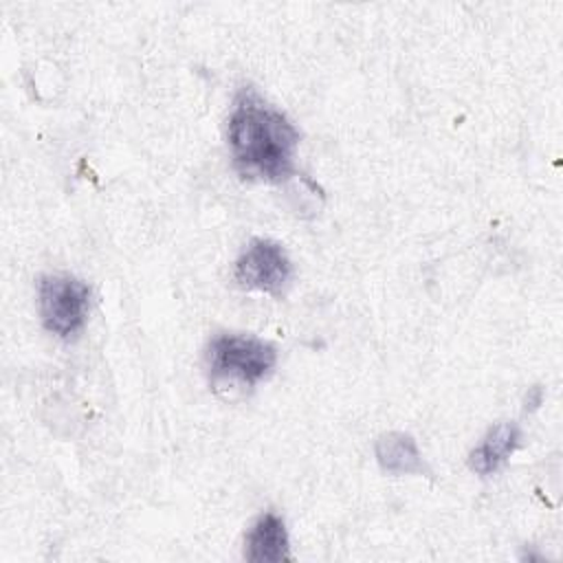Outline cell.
Returning <instances> with one entry per match:
<instances>
[{
  "label": "cell",
  "mask_w": 563,
  "mask_h": 563,
  "mask_svg": "<svg viewBox=\"0 0 563 563\" xmlns=\"http://www.w3.org/2000/svg\"><path fill=\"white\" fill-rule=\"evenodd\" d=\"M275 363V347L268 341L249 334L224 332L213 336L207 347V365L216 383L229 380L251 387L271 376Z\"/></svg>",
  "instance_id": "cell-2"
},
{
  "label": "cell",
  "mask_w": 563,
  "mask_h": 563,
  "mask_svg": "<svg viewBox=\"0 0 563 563\" xmlns=\"http://www.w3.org/2000/svg\"><path fill=\"white\" fill-rule=\"evenodd\" d=\"M233 277L242 288L277 297L290 284L292 264L282 244H277L275 240L255 238L238 257Z\"/></svg>",
  "instance_id": "cell-4"
},
{
  "label": "cell",
  "mask_w": 563,
  "mask_h": 563,
  "mask_svg": "<svg viewBox=\"0 0 563 563\" xmlns=\"http://www.w3.org/2000/svg\"><path fill=\"white\" fill-rule=\"evenodd\" d=\"M227 139L233 167L242 178L284 183L295 174L297 128L251 86L235 95Z\"/></svg>",
  "instance_id": "cell-1"
},
{
  "label": "cell",
  "mask_w": 563,
  "mask_h": 563,
  "mask_svg": "<svg viewBox=\"0 0 563 563\" xmlns=\"http://www.w3.org/2000/svg\"><path fill=\"white\" fill-rule=\"evenodd\" d=\"M521 444V429L515 422H499L486 431L482 442L471 451L468 466L477 475L497 473Z\"/></svg>",
  "instance_id": "cell-6"
},
{
  "label": "cell",
  "mask_w": 563,
  "mask_h": 563,
  "mask_svg": "<svg viewBox=\"0 0 563 563\" xmlns=\"http://www.w3.org/2000/svg\"><path fill=\"white\" fill-rule=\"evenodd\" d=\"M244 559L251 563H279L290 559V539L284 519L266 510L244 537Z\"/></svg>",
  "instance_id": "cell-5"
},
{
  "label": "cell",
  "mask_w": 563,
  "mask_h": 563,
  "mask_svg": "<svg viewBox=\"0 0 563 563\" xmlns=\"http://www.w3.org/2000/svg\"><path fill=\"white\" fill-rule=\"evenodd\" d=\"M543 402V389L539 385H534L528 394H526V409H537Z\"/></svg>",
  "instance_id": "cell-8"
},
{
  "label": "cell",
  "mask_w": 563,
  "mask_h": 563,
  "mask_svg": "<svg viewBox=\"0 0 563 563\" xmlns=\"http://www.w3.org/2000/svg\"><path fill=\"white\" fill-rule=\"evenodd\" d=\"M37 303L44 328L68 339L86 323L90 288L73 275H44L37 284Z\"/></svg>",
  "instance_id": "cell-3"
},
{
  "label": "cell",
  "mask_w": 563,
  "mask_h": 563,
  "mask_svg": "<svg viewBox=\"0 0 563 563\" xmlns=\"http://www.w3.org/2000/svg\"><path fill=\"white\" fill-rule=\"evenodd\" d=\"M380 468L389 475H429L416 440L402 431L383 433L374 444Z\"/></svg>",
  "instance_id": "cell-7"
}]
</instances>
